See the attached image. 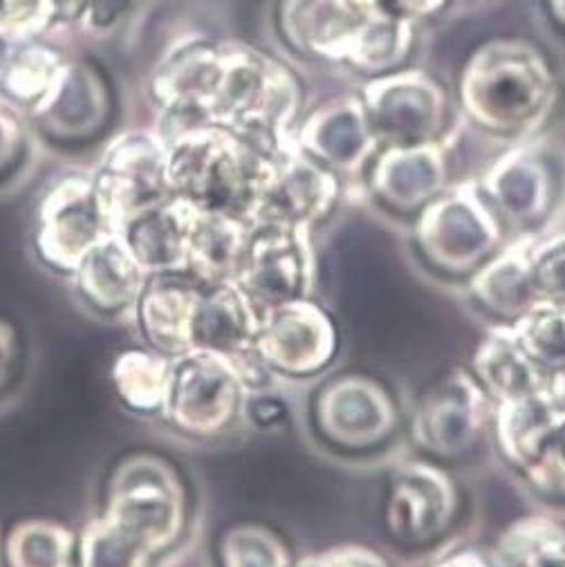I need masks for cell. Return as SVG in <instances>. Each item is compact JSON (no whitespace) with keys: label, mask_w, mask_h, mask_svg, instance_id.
Listing matches in <instances>:
<instances>
[{"label":"cell","mask_w":565,"mask_h":567,"mask_svg":"<svg viewBox=\"0 0 565 567\" xmlns=\"http://www.w3.org/2000/svg\"><path fill=\"white\" fill-rule=\"evenodd\" d=\"M198 496L160 451H131L106 478L102 509L79 532V567H157L194 532Z\"/></svg>","instance_id":"6da1fadb"},{"label":"cell","mask_w":565,"mask_h":567,"mask_svg":"<svg viewBox=\"0 0 565 567\" xmlns=\"http://www.w3.org/2000/svg\"><path fill=\"white\" fill-rule=\"evenodd\" d=\"M304 426L315 446L357 457L396 435L400 411L380 380L366 372H337L312 384L304 404Z\"/></svg>","instance_id":"7a4b0ae2"},{"label":"cell","mask_w":565,"mask_h":567,"mask_svg":"<svg viewBox=\"0 0 565 567\" xmlns=\"http://www.w3.org/2000/svg\"><path fill=\"white\" fill-rule=\"evenodd\" d=\"M247 398L249 389L234 361L194 350L171 363L160 422L184 442H220L245 424Z\"/></svg>","instance_id":"3957f363"},{"label":"cell","mask_w":565,"mask_h":567,"mask_svg":"<svg viewBox=\"0 0 565 567\" xmlns=\"http://www.w3.org/2000/svg\"><path fill=\"white\" fill-rule=\"evenodd\" d=\"M341 334L335 317L312 297L260 312L254 352L276 384H315L335 365Z\"/></svg>","instance_id":"277c9868"},{"label":"cell","mask_w":565,"mask_h":567,"mask_svg":"<svg viewBox=\"0 0 565 567\" xmlns=\"http://www.w3.org/2000/svg\"><path fill=\"white\" fill-rule=\"evenodd\" d=\"M234 282L258 312L310 299L317 286L310 229L276 220H254L247 227Z\"/></svg>","instance_id":"5b68a950"},{"label":"cell","mask_w":565,"mask_h":567,"mask_svg":"<svg viewBox=\"0 0 565 567\" xmlns=\"http://www.w3.org/2000/svg\"><path fill=\"white\" fill-rule=\"evenodd\" d=\"M115 234L94 184L65 182L43 198L34 225L37 262L52 276L68 280L81 260L104 238Z\"/></svg>","instance_id":"8992f818"},{"label":"cell","mask_w":565,"mask_h":567,"mask_svg":"<svg viewBox=\"0 0 565 567\" xmlns=\"http://www.w3.org/2000/svg\"><path fill=\"white\" fill-rule=\"evenodd\" d=\"M490 417L492 398L476 374L453 368L420 398L411 417V440L431 457L458 460L479 444Z\"/></svg>","instance_id":"52a82bcc"},{"label":"cell","mask_w":565,"mask_h":567,"mask_svg":"<svg viewBox=\"0 0 565 567\" xmlns=\"http://www.w3.org/2000/svg\"><path fill=\"white\" fill-rule=\"evenodd\" d=\"M415 243L422 258L442 274H474L501 245V225L485 203L471 192H458L431 203L418 225Z\"/></svg>","instance_id":"ba28073f"},{"label":"cell","mask_w":565,"mask_h":567,"mask_svg":"<svg viewBox=\"0 0 565 567\" xmlns=\"http://www.w3.org/2000/svg\"><path fill=\"white\" fill-rule=\"evenodd\" d=\"M458 512V489L446 471L431 462L402 464L389 485L384 525L402 545H424L440 538Z\"/></svg>","instance_id":"9c48e42d"},{"label":"cell","mask_w":565,"mask_h":567,"mask_svg":"<svg viewBox=\"0 0 565 567\" xmlns=\"http://www.w3.org/2000/svg\"><path fill=\"white\" fill-rule=\"evenodd\" d=\"M205 282L188 269L148 274L131 317L142 346L168 359L194 352V323Z\"/></svg>","instance_id":"30bf717a"},{"label":"cell","mask_w":565,"mask_h":567,"mask_svg":"<svg viewBox=\"0 0 565 567\" xmlns=\"http://www.w3.org/2000/svg\"><path fill=\"white\" fill-rule=\"evenodd\" d=\"M146 278V269L115 231L81 260L70 286L83 312L106 323H117L133 317Z\"/></svg>","instance_id":"8fae6325"},{"label":"cell","mask_w":565,"mask_h":567,"mask_svg":"<svg viewBox=\"0 0 565 567\" xmlns=\"http://www.w3.org/2000/svg\"><path fill=\"white\" fill-rule=\"evenodd\" d=\"M565 429V372L494 409V435L501 455L516 468L530 466Z\"/></svg>","instance_id":"7c38bea8"},{"label":"cell","mask_w":565,"mask_h":567,"mask_svg":"<svg viewBox=\"0 0 565 567\" xmlns=\"http://www.w3.org/2000/svg\"><path fill=\"white\" fill-rule=\"evenodd\" d=\"M260 312L234 280H207L194 323V350L240 361L254 352Z\"/></svg>","instance_id":"4fadbf2b"},{"label":"cell","mask_w":565,"mask_h":567,"mask_svg":"<svg viewBox=\"0 0 565 567\" xmlns=\"http://www.w3.org/2000/svg\"><path fill=\"white\" fill-rule=\"evenodd\" d=\"M194 214L192 205L171 198L131 216L117 227V234L146 274L186 269Z\"/></svg>","instance_id":"5bb4252c"},{"label":"cell","mask_w":565,"mask_h":567,"mask_svg":"<svg viewBox=\"0 0 565 567\" xmlns=\"http://www.w3.org/2000/svg\"><path fill=\"white\" fill-rule=\"evenodd\" d=\"M469 295L492 317L516 321L538 306L532 278V245H516L483 262L469 280Z\"/></svg>","instance_id":"9a60e30c"},{"label":"cell","mask_w":565,"mask_h":567,"mask_svg":"<svg viewBox=\"0 0 565 567\" xmlns=\"http://www.w3.org/2000/svg\"><path fill=\"white\" fill-rule=\"evenodd\" d=\"M471 372L499 404L541 386L552 372H545L521 346L512 326H494L471 359Z\"/></svg>","instance_id":"2e32d148"},{"label":"cell","mask_w":565,"mask_h":567,"mask_svg":"<svg viewBox=\"0 0 565 567\" xmlns=\"http://www.w3.org/2000/svg\"><path fill=\"white\" fill-rule=\"evenodd\" d=\"M171 363L173 359L146 346L120 350L109 377L122 409L142 420H160L168 393Z\"/></svg>","instance_id":"e0dca14e"},{"label":"cell","mask_w":565,"mask_h":567,"mask_svg":"<svg viewBox=\"0 0 565 567\" xmlns=\"http://www.w3.org/2000/svg\"><path fill=\"white\" fill-rule=\"evenodd\" d=\"M0 567H79V532L52 518H23L0 538Z\"/></svg>","instance_id":"ac0fdd59"},{"label":"cell","mask_w":565,"mask_h":567,"mask_svg":"<svg viewBox=\"0 0 565 567\" xmlns=\"http://www.w3.org/2000/svg\"><path fill=\"white\" fill-rule=\"evenodd\" d=\"M247 227L249 225L240 220L218 214H203L196 209L192 234H188L186 269L212 282L234 280L243 256Z\"/></svg>","instance_id":"d6986e66"},{"label":"cell","mask_w":565,"mask_h":567,"mask_svg":"<svg viewBox=\"0 0 565 567\" xmlns=\"http://www.w3.org/2000/svg\"><path fill=\"white\" fill-rule=\"evenodd\" d=\"M290 543L278 529L258 520L232 523L216 534L212 567H295Z\"/></svg>","instance_id":"ffe728a7"},{"label":"cell","mask_w":565,"mask_h":567,"mask_svg":"<svg viewBox=\"0 0 565 567\" xmlns=\"http://www.w3.org/2000/svg\"><path fill=\"white\" fill-rule=\"evenodd\" d=\"M444 173L435 155H398L387 157L374 175V192L387 205L411 212L427 205L442 186Z\"/></svg>","instance_id":"44dd1931"},{"label":"cell","mask_w":565,"mask_h":567,"mask_svg":"<svg viewBox=\"0 0 565 567\" xmlns=\"http://www.w3.org/2000/svg\"><path fill=\"white\" fill-rule=\"evenodd\" d=\"M501 567H565V527L545 516H525L499 538Z\"/></svg>","instance_id":"7402d4cb"},{"label":"cell","mask_w":565,"mask_h":567,"mask_svg":"<svg viewBox=\"0 0 565 567\" xmlns=\"http://www.w3.org/2000/svg\"><path fill=\"white\" fill-rule=\"evenodd\" d=\"M490 192L499 214L512 225H530L547 212V184L538 168L512 166L494 173Z\"/></svg>","instance_id":"603a6c76"},{"label":"cell","mask_w":565,"mask_h":567,"mask_svg":"<svg viewBox=\"0 0 565 567\" xmlns=\"http://www.w3.org/2000/svg\"><path fill=\"white\" fill-rule=\"evenodd\" d=\"M512 328L523 350L545 372H565V308L538 303Z\"/></svg>","instance_id":"cb8c5ba5"},{"label":"cell","mask_w":565,"mask_h":567,"mask_svg":"<svg viewBox=\"0 0 565 567\" xmlns=\"http://www.w3.org/2000/svg\"><path fill=\"white\" fill-rule=\"evenodd\" d=\"M30 370V343L21 323L0 315V406L12 400Z\"/></svg>","instance_id":"d4e9b609"},{"label":"cell","mask_w":565,"mask_h":567,"mask_svg":"<svg viewBox=\"0 0 565 567\" xmlns=\"http://www.w3.org/2000/svg\"><path fill=\"white\" fill-rule=\"evenodd\" d=\"M532 278L538 303L565 308V236L532 247Z\"/></svg>","instance_id":"484cf974"},{"label":"cell","mask_w":565,"mask_h":567,"mask_svg":"<svg viewBox=\"0 0 565 567\" xmlns=\"http://www.w3.org/2000/svg\"><path fill=\"white\" fill-rule=\"evenodd\" d=\"M523 476L536 494L547 498H565V429L541 453L538 460L523 468Z\"/></svg>","instance_id":"4316f807"},{"label":"cell","mask_w":565,"mask_h":567,"mask_svg":"<svg viewBox=\"0 0 565 567\" xmlns=\"http://www.w3.org/2000/svg\"><path fill=\"white\" fill-rule=\"evenodd\" d=\"M295 567H391L389 560L366 545H339L297 560Z\"/></svg>","instance_id":"83f0119b"},{"label":"cell","mask_w":565,"mask_h":567,"mask_svg":"<svg viewBox=\"0 0 565 567\" xmlns=\"http://www.w3.org/2000/svg\"><path fill=\"white\" fill-rule=\"evenodd\" d=\"M290 409L276 389L249 393L245 404V424L258 431H274L288 422Z\"/></svg>","instance_id":"f1b7e54d"},{"label":"cell","mask_w":565,"mask_h":567,"mask_svg":"<svg viewBox=\"0 0 565 567\" xmlns=\"http://www.w3.org/2000/svg\"><path fill=\"white\" fill-rule=\"evenodd\" d=\"M433 567H496V565L474 547H460L444 554Z\"/></svg>","instance_id":"f546056e"}]
</instances>
